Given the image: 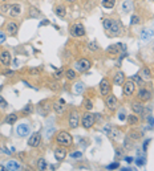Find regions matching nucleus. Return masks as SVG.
I'll list each match as a JSON object with an SVG mask.
<instances>
[{
  "mask_svg": "<svg viewBox=\"0 0 154 171\" xmlns=\"http://www.w3.org/2000/svg\"><path fill=\"white\" fill-rule=\"evenodd\" d=\"M16 121H18V114H15V113H12V114H8V115H7V118H5V122H7V124H10V125L15 124Z\"/></svg>",
  "mask_w": 154,
  "mask_h": 171,
  "instance_id": "393cba45",
  "label": "nucleus"
},
{
  "mask_svg": "<svg viewBox=\"0 0 154 171\" xmlns=\"http://www.w3.org/2000/svg\"><path fill=\"white\" fill-rule=\"evenodd\" d=\"M138 98L141 99V101H149V99H152V92L147 89H145V88H142V89H139L138 92Z\"/></svg>",
  "mask_w": 154,
  "mask_h": 171,
  "instance_id": "2eb2a0df",
  "label": "nucleus"
},
{
  "mask_svg": "<svg viewBox=\"0 0 154 171\" xmlns=\"http://www.w3.org/2000/svg\"><path fill=\"white\" fill-rule=\"evenodd\" d=\"M31 113H32V105H31V104L25 105V106L23 107V110H21V114H24V115H28V114H31Z\"/></svg>",
  "mask_w": 154,
  "mask_h": 171,
  "instance_id": "72a5a7b5",
  "label": "nucleus"
},
{
  "mask_svg": "<svg viewBox=\"0 0 154 171\" xmlns=\"http://www.w3.org/2000/svg\"><path fill=\"white\" fill-rule=\"evenodd\" d=\"M40 141H41V134L39 132H36L31 135L29 139H28V145H29L31 147H37L40 145Z\"/></svg>",
  "mask_w": 154,
  "mask_h": 171,
  "instance_id": "9d476101",
  "label": "nucleus"
},
{
  "mask_svg": "<svg viewBox=\"0 0 154 171\" xmlns=\"http://www.w3.org/2000/svg\"><path fill=\"white\" fill-rule=\"evenodd\" d=\"M3 1H5V0H3Z\"/></svg>",
  "mask_w": 154,
  "mask_h": 171,
  "instance_id": "e2e57ef3",
  "label": "nucleus"
},
{
  "mask_svg": "<svg viewBox=\"0 0 154 171\" xmlns=\"http://www.w3.org/2000/svg\"><path fill=\"white\" fill-rule=\"evenodd\" d=\"M16 133L20 137H27L29 134V126L27 124H20L18 127H16Z\"/></svg>",
  "mask_w": 154,
  "mask_h": 171,
  "instance_id": "4468645a",
  "label": "nucleus"
},
{
  "mask_svg": "<svg viewBox=\"0 0 154 171\" xmlns=\"http://www.w3.org/2000/svg\"><path fill=\"white\" fill-rule=\"evenodd\" d=\"M121 11L124 13H129L130 11H133V3L130 0H125L121 5Z\"/></svg>",
  "mask_w": 154,
  "mask_h": 171,
  "instance_id": "6ab92c4d",
  "label": "nucleus"
},
{
  "mask_svg": "<svg viewBox=\"0 0 154 171\" xmlns=\"http://www.w3.org/2000/svg\"><path fill=\"white\" fill-rule=\"evenodd\" d=\"M72 135H70L68 132H59L57 135H56V142L60 145V146L68 147L72 145Z\"/></svg>",
  "mask_w": 154,
  "mask_h": 171,
  "instance_id": "f03ea898",
  "label": "nucleus"
},
{
  "mask_svg": "<svg viewBox=\"0 0 154 171\" xmlns=\"http://www.w3.org/2000/svg\"><path fill=\"white\" fill-rule=\"evenodd\" d=\"M90 66H92V61H90L89 58H84V57L80 58V60H77V61L75 62V68L78 70V72H81V73L89 70Z\"/></svg>",
  "mask_w": 154,
  "mask_h": 171,
  "instance_id": "7ed1b4c3",
  "label": "nucleus"
},
{
  "mask_svg": "<svg viewBox=\"0 0 154 171\" xmlns=\"http://www.w3.org/2000/svg\"><path fill=\"white\" fill-rule=\"evenodd\" d=\"M116 4V0H102V7L105 8H113Z\"/></svg>",
  "mask_w": 154,
  "mask_h": 171,
  "instance_id": "2f4dec72",
  "label": "nucleus"
},
{
  "mask_svg": "<svg viewBox=\"0 0 154 171\" xmlns=\"http://www.w3.org/2000/svg\"><path fill=\"white\" fill-rule=\"evenodd\" d=\"M139 137H141V134H139V133H137V132H132V133H130V138H132V139H134V141H136V139H137V141H138V139H139Z\"/></svg>",
  "mask_w": 154,
  "mask_h": 171,
  "instance_id": "79ce46f5",
  "label": "nucleus"
},
{
  "mask_svg": "<svg viewBox=\"0 0 154 171\" xmlns=\"http://www.w3.org/2000/svg\"><path fill=\"white\" fill-rule=\"evenodd\" d=\"M59 102H60V104H61V105H65V101H64V99H62V98H60V99H59Z\"/></svg>",
  "mask_w": 154,
  "mask_h": 171,
  "instance_id": "bf43d9fd",
  "label": "nucleus"
},
{
  "mask_svg": "<svg viewBox=\"0 0 154 171\" xmlns=\"http://www.w3.org/2000/svg\"><path fill=\"white\" fill-rule=\"evenodd\" d=\"M5 170V167L3 166V164H0V171H4Z\"/></svg>",
  "mask_w": 154,
  "mask_h": 171,
  "instance_id": "052dcab7",
  "label": "nucleus"
},
{
  "mask_svg": "<svg viewBox=\"0 0 154 171\" xmlns=\"http://www.w3.org/2000/svg\"><path fill=\"white\" fill-rule=\"evenodd\" d=\"M53 110L57 114H62L64 113V106H62L60 102H55V104H53Z\"/></svg>",
  "mask_w": 154,
  "mask_h": 171,
  "instance_id": "c756f323",
  "label": "nucleus"
},
{
  "mask_svg": "<svg viewBox=\"0 0 154 171\" xmlns=\"http://www.w3.org/2000/svg\"><path fill=\"white\" fill-rule=\"evenodd\" d=\"M147 119H149V125H150V127H153V115L150 114L149 117H147Z\"/></svg>",
  "mask_w": 154,
  "mask_h": 171,
  "instance_id": "603ef678",
  "label": "nucleus"
},
{
  "mask_svg": "<svg viewBox=\"0 0 154 171\" xmlns=\"http://www.w3.org/2000/svg\"><path fill=\"white\" fill-rule=\"evenodd\" d=\"M75 93L76 94H82L84 93V82H77L75 85Z\"/></svg>",
  "mask_w": 154,
  "mask_h": 171,
  "instance_id": "c85d7f7f",
  "label": "nucleus"
},
{
  "mask_svg": "<svg viewBox=\"0 0 154 171\" xmlns=\"http://www.w3.org/2000/svg\"><path fill=\"white\" fill-rule=\"evenodd\" d=\"M138 121H139V119H138V117H137L136 114H130V115H128V124L132 125V126H133V125L138 124Z\"/></svg>",
  "mask_w": 154,
  "mask_h": 171,
  "instance_id": "a878e982",
  "label": "nucleus"
},
{
  "mask_svg": "<svg viewBox=\"0 0 154 171\" xmlns=\"http://www.w3.org/2000/svg\"><path fill=\"white\" fill-rule=\"evenodd\" d=\"M10 7H11V5L4 4V5H1V8H0V10H1L3 13H8V12H10Z\"/></svg>",
  "mask_w": 154,
  "mask_h": 171,
  "instance_id": "37998d69",
  "label": "nucleus"
},
{
  "mask_svg": "<svg viewBox=\"0 0 154 171\" xmlns=\"http://www.w3.org/2000/svg\"><path fill=\"white\" fill-rule=\"evenodd\" d=\"M5 39H7V37H5V35H4V33H3V32H0V44H3V42L5 41Z\"/></svg>",
  "mask_w": 154,
  "mask_h": 171,
  "instance_id": "09e8293b",
  "label": "nucleus"
},
{
  "mask_svg": "<svg viewBox=\"0 0 154 171\" xmlns=\"http://www.w3.org/2000/svg\"><path fill=\"white\" fill-rule=\"evenodd\" d=\"M4 75H5V76H8V77H10V76H13V72H12V70H7V72H5V73H4Z\"/></svg>",
  "mask_w": 154,
  "mask_h": 171,
  "instance_id": "4d7b16f0",
  "label": "nucleus"
},
{
  "mask_svg": "<svg viewBox=\"0 0 154 171\" xmlns=\"http://www.w3.org/2000/svg\"><path fill=\"white\" fill-rule=\"evenodd\" d=\"M68 124H69V127H72V129H76V127H78V124H80V114L77 113V110H73V112L69 113V117H68Z\"/></svg>",
  "mask_w": 154,
  "mask_h": 171,
  "instance_id": "0eeeda50",
  "label": "nucleus"
},
{
  "mask_svg": "<svg viewBox=\"0 0 154 171\" xmlns=\"http://www.w3.org/2000/svg\"><path fill=\"white\" fill-rule=\"evenodd\" d=\"M18 31H19V25L16 24V23L10 21L7 24V32L8 33H11V35H16V33H18Z\"/></svg>",
  "mask_w": 154,
  "mask_h": 171,
  "instance_id": "aec40b11",
  "label": "nucleus"
},
{
  "mask_svg": "<svg viewBox=\"0 0 154 171\" xmlns=\"http://www.w3.org/2000/svg\"><path fill=\"white\" fill-rule=\"evenodd\" d=\"M110 89H112V86H110V81L109 78H104L101 80V82H100V93H101V96H108L110 93Z\"/></svg>",
  "mask_w": 154,
  "mask_h": 171,
  "instance_id": "6e6552de",
  "label": "nucleus"
},
{
  "mask_svg": "<svg viewBox=\"0 0 154 171\" xmlns=\"http://www.w3.org/2000/svg\"><path fill=\"white\" fill-rule=\"evenodd\" d=\"M152 35H153L152 31L144 29V31H142V33H141V37H142V40H144V41H147V40L152 37Z\"/></svg>",
  "mask_w": 154,
  "mask_h": 171,
  "instance_id": "7c9ffc66",
  "label": "nucleus"
},
{
  "mask_svg": "<svg viewBox=\"0 0 154 171\" xmlns=\"http://www.w3.org/2000/svg\"><path fill=\"white\" fill-rule=\"evenodd\" d=\"M124 156V150L121 147H117L116 149V159H121Z\"/></svg>",
  "mask_w": 154,
  "mask_h": 171,
  "instance_id": "f704fd0d",
  "label": "nucleus"
},
{
  "mask_svg": "<svg viewBox=\"0 0 154 171\" xmlns=\"http://www.w3.org/2000/svg\"><path fill=\"white\" fill-rule=\"evenodd\" d=\"M48 24H49V20L45 19V20H43V21L40 23V27H41V25H48Z\"/></svg>",
  "mask_w": 154,
  "mask_h": 171,
  "instance_id": "5fc2aeb1",
  "label": "nucleus"
},
{
  "mask_svg": "<svg viewBox=\"0 0 154 171\" xmlns=\"http://www.w3.org/2000/svg\"><path fill=\"white\" fill-rule=\"evenodd\" d=\"M136 163H137V166H144V164L146 163V158H145V156H141V158H137Z\"/></svg>",
  "mask_w": 154,
  "mask_h": 171,
  "instance_id": "e433bc0d",
  "label": "nucleus"
},
{
  "mask_svg": "<svg viewBox=\"0 0 154 171\" xmlns=\"http://www.w3.org/2000/svg\"><path fill=\"white\" fill-rule=\"evenodd\" d=\"M11 60H12V57H11V53L8 52V50H3V52H0V64L1 65H4V66H10Z\"/></svg>",
  "mask_w": 154,
  "mask_h": 171,
  "instance_id": "1a4fd4ad",
  "label": "nucleus"
},
{
  "mask_svg": "<svg viewBox=\"0 0 154 171\" xmlns=\"http://www.w3.org/2000/svg\"><path fill=\"white\" fill-rule=\"evenodd\" d=\"M67 1H76V0H67Z\"/></svg>",
  "mask_w": 154,
  "mask_h": 171,
  "instance_id": "680f3d73",
  "label": "nucleus"
},
{
  "mask_svg": "<svg viewBox=\"0 0 154 171\" xmlns=\"http://www.w3.org/2000/svg\"><path fill=\"white\" fill-rule=\"evenodd\" d=\"M138 76L141 77V78L144 80V81H147V80H152V77H153V75H152V69H150V68H142Z\"/></svg>",
  "mask_w": 154,
  "mask_h": 171,
  "instance_id": "f3484780",
  "label": "nucleus"
},
{
  "mask_svg": "<svg viewBox=\"0 0 154 171\" xmlns=\"http://www.w3.org/2000/svg\"><path fill=\"white\" fill-rule=\"evenodd\" d=\"M10 13L12 18H18V16L21 15V5L20 4H12L10 7Z\"/></svg>",
  "mask_w": 154,
  "mask_h": 171,
  "instance_id": "dca6fc26",
  "label": "nucleus"
},
{
  "mask_svg": "<svg viewBox=\"0 0 154 171\" xmlns=\"http://www.w3.org/2000/svg\"><path fill=\"white\" fill-rule=\"evenodd\" d=\"M133 80H134V81H136V82H138V84H139V85H142V84H144V80H142V78H141V77H139L138 75L133 76Z\"/></svg>",
  "mask_w": 154,
  "mask_h": 171,
  "instance_id": "a18cd8bd",
  "label": "nucleus"
},
{
  "mask_svg": "<svg viewBox=\"0 0 154 171\" xmlns=\"http://www.w3.org/2000/svg\"><path fill=\"white\" fill-rule=\"evenodd\" d=\"M65 75V77H67L68 80H70V81H72V80H76L77 78V75H76V72L73 69H68L67 72L64 73Z\"/></svg>",
  "mask_w": 154,
  "mask_h": 171,
  "instance_id": "cd10ccee",
  "label": "nucleus"
},
{
  "mask_svg": "<svg viewBox=\"0 0 154 171\" xmlns=\"http://www.w3.org/2000/svg\"><path fill=\"white\" fill-rule=\"evenodd\" d=\"M132 109H133V112L136 114H138V115H141V114L145 112V106L141 104V102H137V101L132 104Z\"/></svg>",
  "mask_w": 154,
  "mask_h": 171,
  "instance_id": "a211bd4d",
  "label": "nucleus"
},
{
  "mask_svg": "<svg viewBox=\"0 0 154 171\" xmlns=\"http://www.w3.org/2000/svg\"><path fill=\"white\" fill-rule=\"evenodd\" d=\"M28 13H29V16H31V18H33V19L40 18V11L37 10V8H35V7H29Z\"/></svg>",
  "mask_w": 154,
  "mask_h": 171,
  "instance_id": "b1692460",
  "label": "nucleus"
},
{
  "mask_svg": "<svg viewBox=\"0 0 154 171\" xmlns=\"http://www.w3.org/2000/svg\"><path fill=\"white\" fill-rule=\"evenodd\" d=\"M64 70H57V72H56L55 73V75H53V78H55V80H60V78H62V76H64Z\"/></svg>",
  "mask_w": 154,
  "mask_h": 171,
  "instance_id": "4c0bfd02",
  "label": "nucleus"
},
{
  "mask_svg": "<svg viewBox=\"0 0 154 171\" xmlns=\"http://www.w3.org/2000/svg\"><path fill=\"white\" fill-rule=\"evenodd\" d=\"M88 47H89V49H90V50H98V49H100V47L96 44L95 41L89 42V44H88Z\"/></svg>",
  "mask_w": 154,
  "mask_h": 171,
  "instance_id": "58836bf2",
  "label": "nucleus"
},
{
  "mask_svg": "<svg viewBox=\"0 0 154 171\" xmlns=\"http://www.w3.org/2000/svg\"><path fill=\"white\" fill-rule=\"evenodd\" d=\"M134 90H136V84L133 81H126V84L124 82V93H125V96H128V97L133 96Z\"/></svg>",
  "mask_w": 154,
  "mask_h": 171,
  "instance_id": "f8f14e48",
  "label": "nucleus"
},
{
  "mask_svg": "<svg viewBox=\"0 0 154 171\" xmlns=\"http://www.w3.org/2000/svg\"><path fill=\"white\" fill-rule=\"evenodd\" d=\"M125 147H128V149H130V147H132V142H130V141H128V139H126V141H125Z\"/></svg>",
  "mask_w": 154,
  "mask_h": 171,
  "instance_id": "864d4df0",
  "label": "nucleus"
},
{
  "mask_svg": "<svg viewBox=\"0 0 154 171\" xmlns=\"http://www.w3.org/2000/svg\"><path fill=\"white\" fill-rule=\"evenodd\" d=\"M70 35H72L73 37H81V36H84L85 35L84 24H81V23H76V24H73L72 27H70Z\"/></svg>",
  "mask_w": 154,
  "mask_h": 171,
  "instance_id": "423d86ee",
  "label": "nucleus"
},
{
  "mask_svg": "<svg viewBox=\"0 0 154 171\" xmlns=\"http://www.w3.org/2000/svg\"><path fill=\"white\" fill-rule=\"evenodd\" d=\"M120 119H121V121H124V119H125V114L124 113H120Z\"/></svg>",
  "mask_w": 154,
  "mask_h": 171,
  "instance_id": "13d9d810",
  "label": "nucleus"
},
{
  "mask_svg": "<svg viewBox=\"0 0 154 171\" xmlns=\"http://www.w3.org/2000/svg\"><path fill=\"white\" fill-rule=\"evenodd\" d=\"M102 27L106 32H110V35H120L121 32V23L116 19H104L102 20Z\"/></svg>",
  "mask_w": 154,
  "mask_h": 171,
  "instance_id": "f257e3e1",
  "label": "nucleus"
},
{
  "mask_svg": "<svg viewBox=\"0 0 154 171\" xmlns=\"http://www.w3.org/2000/svg\"><path fill=\"white\" fill-rule=\"evenodd\" d=\"M118 48H120V45H110V47L108 48V53H110V55H117V53H120Z\"/></svg>",
  "mask_w": 154,
  "mask_h": 171,
  "instance_id": "473e14b6",
  "label": "nucleus"
},
{
  "mask_svg": "<svg viewBox=\"0 0 154 171\" xmlns=\"http://www.w3.org/2000/svg\"><path fill=\"white\" fill-rule=\"evenodd\" d=\"M55 13L56 16L60 19L65 18V15H67V11H65V7H62V5H57V7L55 8Z\"/></svg>",
  "mask_w": 154,
  "mask_h": 171,
  "instance_id": "4be33fe9",
  "label": "nucleus"
},
{
  "mask_svg": "<svg viewBox=\"0 0 154 171\" xmlns=\"http://www.w3.org/2000/svg\"><path fill=\"white\" fill-rule=\"evenodd\" d=\"M49 88H51V89H53V90H57L59 89L57 84H49Z\"/></svg>",
  "mask_w": 154,
  "mask_h": 171,
  "instance_id": "3c124183",
  "label": "nucleus"
},
{
  "mask_svg": "<svg viewBox=\"0 0 154 171\" xmlns=\"http://www.w3.org/2000/svg\"><path fill=\"white\" fill-rule=\"evenodd\" d=\"M5 169L12 170V171H16V170H20V164L18 163V162H15V161H10V162L7 163V166H5Z\"/></svg>",
  "mask_w": 154,
  "mask_h": 171,
  "instance_id": "5701e85b",
  "label": "nucleus"
},
{
  "mask_svg": "<svg viewBox=\"0 0 154 171\" xmlns=\"http://www.w3.org/2000/svg\"><path fill=\"white\" fill-rule=\"evenodd\" d=\"M67 149H64V146H60L59 145V147H56L55 149V158L57 159L59 162H61V161H64L65 159V156H67Z\"/></svg>",
  "mask_w": 154,
  "mask_h": 171,
  "instance_id": "9b49d317",
  "label": "nucleus"
},
{
  "mask_svg": "<svg viewBox=\"0 0 154 171\" xmlns=\"http://www.w3.org/2000/svg\"><path fill=\"white\" fill-rule=\"evenodd\" d=\"M40 68H32V69H29V75H32V76H37L40 75Z\"/></svg>",
  "mask_w": 154,
  "mask_h": 171,
  "instance_id": "a19ab883",
  "label": "nucleus"
},
{
  "mask_svg": "<svg viewBox=\"0 0 154 171\" xmlns=\"http://www.w3.org/2000/svg\"><path fill=\"white\" fill-rule=\"evenodd\" d=\"M124 159L128 162V163H132V162H133V158H132V156H125Z\"/></svg>",
  "mask_w": 154,
  "mask_h": 171,
  "instance_id": "6e6d98bb",
  "label": "nucleus"
},
{
  "mask_svg": "<svg viewBox=\"0 0 154 171\" xmlns=\"http://www.w3.org/2000/svg\"><path fill=\"white\" fill-rule=\"evenodd\" d=\"M70 156H72V158H81V156H82V153H80V151H75V153L70 154Z\"/></svg>",
  "mask_w": 154,
  "mask_h": 171,
  "instance_id": "de8ad7c7",
  "label": "nucleus"
},
{
  "mask_svg": "<svg viewBox=\"0 0 154 171\" xmlns=\"http://www.w3.org/2000/svg\"><path fill=\"white\" fill-rule=\"evenodd\" d=\"M84 106H85V109H87V110H92L93 102L90 101V99H85V101H84Z\"/></svg>",
  "mask_w": 154,
  "mask_h": 171,
  "instance_id": "c9c22d12",
  "label": "nucleus"
},
{
  "mask_svg": "<svg viewBox=\"0 0 154 171\" xmlns=\"http://www.w3.org/2000/svg\"><path fill=\"white\" fill-rule=\"evenodd\" d=\"M104 133H106V135L109 137L110 139H118L122 135L121 130L117 129V127L110 126V125H106V126H104Z\"/></svg>",
  "mask_w": 154,
  "mask_h": 171,
  "instance_id": "20e7f679",
  "label": "nucleus"
},
{
  "mask_svg": "<svg viewBox=\"0 0 154 171\" xmlns=\"http://www.w3.org/2000/svg\"><path fill=\"white\" fill-rule=\"evenodd\" d=\"M117 105H118V99L116 98V96H109V94H108V97H106V106L109 107L110 110H116Z\"/></svg>",
  "mask_w": 154,
  "mask_h": 171,
  "instance_id": "ddd939ff",
  "label": "nucleus"
},
{
  "mask_svg": "<svg viewBox=\"0 0 154 171\" xmlns=\"http://www.w3.org/2000/svg\"><path fill=\"white\" fill-rule=\"evenodd\" d=\"M120 167V163L118 162H114V163H110L106 166V170H114V169H118Z\"/></svg>",
  "mask_w": 154,
  "mask_h": 171,
  "instance_id": "ea45409f",
  "label": "nucleus"
},
{
  "mask_svg": "<svg viewBox=\"0 0 154 171\" xmlns=\"http://www.w3.org/2000/svg\"><path fill=\"white\" fill-rule=\"evenodd\" d=\"M124 82H125V75H124V72H117L116 75H114V84L116 85H124Z\"/></svg>",
  "mask_w": 154,
  "mask_h": 171,
  "instance_id": "412c9836",
  "label": "nucleus"
},
{
  "mask_svg": "<svg viewBox=\"0 0 154 171\" xmlns=\"http://www.w3.org/2000/svg\"><path fill=\"white\" fill-rule=\"evenodd\" d=\"M37 169L39 170H47L48 169V163L44 158H40L37 161Z\"/></svg>",
  "mask_w": 154,
  "mask_h": 171,
  "instance_id": "bb28decb",
  "label": "nucleus"
},
{
  "mask_svg": "<svg viewBox=\"0 0 154 171\" xmlns=\"http://www.w3.org/2000/svg\"><path fill=\"white\" fill-rule=\"evenodd\" d=\"M95 122H96L95 114L87 113L81 117V125H82V127H85V129H90V127L95 125Z\"/></svg>",
  "mask_w": 154,
  "mask_h": 171,
  "instance_id": "39448f33",
  "label": "nucleus"
},
{
  "mask_svg": "<svg viewBox=\"0 0 154 171\" xmlns=\"http://www.w3.org/2000/svg\"><path fill=\"white\" fill-rule=\"evenodd\" d=\"M149 143H150V139H147V141L144 142V151H146V150H147V146H149Z\"/></svg>",
  "mask_w": 154,
  "mask_h": 171,
  "instance_id": "8fccbe9b",
  "label": "nucleus"
},
{
  "mask_svg": "<svg viewBox=\"0 0 154 171\" xmlns=\"http://www.w3.org/2000/svg\"><path fill=\"white\" fill-rule=\"evenodd\" d=\"M7 106H8L7 101H5V99L3 98L1 96H0V107H3V109H4V107H7Z\"/></svg>",
  "mask_w": 154,
  "mask_h": 171,
  "instance_id": "c03bdc74",
  "label": "nucleus"
},
{
  "mask_svg": "<svg viewBox=\"0 0 154 171\" xmlns=\"http://www.w3.org/2000/svg\"><path fill=\"white\" fill-rule=\"evenodd\" d=\"M138 23H139V18H138V16H132V21H130V24H132V25H134V24H138Z\"/></svg>",
  "mask_w": 154,
  "mask_h": 171,
  "instance_id": "49530a36",
  "label": "nucleus"
}]
</instances>
